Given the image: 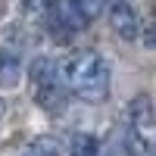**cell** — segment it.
<instances>
[{
    "label": "cell",
    "mask_w": 156,
    "mask_h": 156,
    "mask_svg": "<svg viewBox=\"0 0 156 156\" xmlns=\"http://www.w3.org/2000/svg\"><path fill=\"white\" fill-rule=\"evenodd\" d=\"M66 90L84 103H103L109 97V66L97 50H75L59 66Z\"/></svg>",
    "instance_id": "cell-1"
},
{
    "label": "cell",
    "mask_w": 156,
    "mask_h": 156,
    "mask_svg": "<svg viewBox=\"0 0 156 156\" xmlns=\"http://www.w3.org/2000/svg\"><path fill=\"white\" fill-rule=\"evenodd\" d=\"M28 81H31V94L37 100V106H44L47 112H62L66 109V81H62L59 66L50 56H37L28 69Z\"/></svg>",
    "instance_id": "cell-2"
},
{
    "label": "cell",
    "mask_w": 156,
    "mask_h": 156,
    "mask_svg": "<svg viewBox=\"0 0 156 156\" xmlns=\"http://www.w3.org/2000/svg\"><path fill=\"white\" fill-rule=\"evenodd\" d=\"M122 131L134 144V150L140 156H150V150H153V103H150L147 94H137L125 106V125H122Z\"/></svg>",
    "instance_id": "cell-3"
},
{
    "label": "cell",
    "mask_w": 156,
    "mask_h": 156,
    "mask_svg": "<svg viewBox=\"0 0 156 156\" xmlns=\"http://www.w3.org/2000/svg\"><path fill=\"white\" fill-rule=\"evenodd\" d=\"M41 19L56 44H69L81 28H87V22L81 19V12L75 9L72 0H47V9Z\"/></svg>",
    "instance_id": "cell-4"
},
{
    "label": "cell",
    "mask_w": 156,
    "mask_h": 156,
    "mask_svg": "<svg viewBox=\"0 0 156 156\" xmlns=\"http://www.w3.org/2000/svg\"><path fill=\"white\" fill-rule=\"evenodd\" d=\"M109 25L122 41H134L140 34V16L128 0H112L109 3Z\"/></svg>",
    "instance_id": "cell-5"
},
{
    "label": "cell",
    "mask_w": 156,
    "mask_h": 156,
    "mask_svg": "<svg viewBox=\"0 0 156 156\" xmlns=\"http://www.w3.org/2000/svg\"><path fill=\"white\" fill-rule=\"evenodd\" d=\"M22 81V59L16 50L0 47V90H9Z\"/></svg>",
    "instance_id": "cell-6"
},
{
    "label": "cell",
    "mask_w": 156,
    "mask_h": 156,
    "mask_svg": "<svg viewBox=\"0 0 156 156\" xmlns=\"http://www.w3.org/2000/svg\"><path fill=\"white\" fill-rule=\"evenodd\" d=\"M69 156H100V140H97L94 134H87V131L75 134V137H72Z\"/></svg>",
    "instance_id": "cell-7"
},
{
    "label": "cell",
    "mask_w": 156,
    "mask_h": 156,
    "mask_svg": "<svg viewBox=\"0 0 156 156\" xmlns=\"http://www.w3.org/2000/svg\"><path fill=\"white\" fill-rule=\"evenodd\" d=\"M25 156H59V144L53 137H34L25 147Z\"/></svg>",
    "instance_id": "cell-8"
},
{
    "label": "cell",
    "mask_w": 156,
    "mask_h": 156,
    "mask_svg": "<svg viewBox=\"0 0 156 156\" xmlns=\"http://www.w3.org/2000/svg\"><path fill=\"white\" fill-rule=\"evenodd\" d=\"M72 3H75V9H78V12H81V19L90 25V22H94L103 9H106L109 0H72Z\"/></svg>",
    "instance_id": "cell-9"
}]
</instances>
